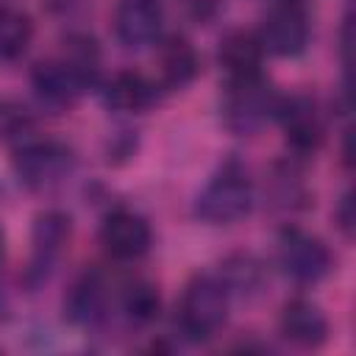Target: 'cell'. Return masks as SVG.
<instances>
[{
  "label": "cell",
  "mask_w": 356,
  "mask_h": 356,
  "mask_svg": "<svg viewBox=\"0 0 356 356\" xmlns=\"http://www.w3.org/2000/svg\"><path fill=\"white\" fill-rule=\"evenodd\" d=\"M159 86L167 92L186 89L200 75V53L184 33L161 36L159 42Z\"/></svg>",
  "instance_id": "14"
},
{
  "label": "cell",
  "mask_w": 356,
  "mask_h": 356,
  "mask_svg": "<svg viewBox=\"0 0 356 356\" xmlns=\"http://www.w3.org/2000/svg\"><path fill=\"white\" fill-rule=\"evenodd\" d=\"M228 289L217 273H195L181 292L175 325L189 342L211 339L228 320Z\"/></svg>",
  "instance_id": "2"
},
{
  "label": "cell",
  "mask_w": 356,
  "mask_h": 356,
  "mask_svg": "<svg viewBox=\"0 0 356 356\" xmlns=\"http://www.w3.org/2000/svg\"><path fill=\"white\" fill-rule=\"evenodd\" d=\"M161 0H120L114 8V36L125 50H142L161 39Z\"/></svg>",
  "instance_id": "11"
},
{
  "label": "cell",
  "mask_w": 356,
  "mask_h": 356,
  "mask_svg": "<svg viewBox=\"0 0 356 356\" xmlns=\"http://www.w3.org/2000/svg\"><path fill=\"white\" fill-rule=\"evenodd\" d=\"M253 181L239 159H225L195 197V217L209 225H231L253 209Z\"/></svg>",
  "instance_id": "3"
},
{
  "label": "cell",
  "mask_w": 356,
  "mask_h": 356,
  "mask_svg": "<svg viewBox=\"0 0 356 356\" xmlns=\"http://www.w3.org/2000/svg\"><path fill=\"white\" fill-rule=\"evenodd\" d=\"M70 236H72V220L67 211L47 209L42 214H36L33 231H31V261L22 275V281L31 292L39 289L53 275L61 253L70 245Z\"/></svg>",
  "instance_id": "7"
},
{
  "label": "cell",
  "mask_w": 356,
  "mask_h": 356,
  "mask_svg": "<svg viewBox=\"0 0 356 356\" xmlns=\"http://www.w3.org/2000/svg\"><path fill=\"white\" fill-rule=\"evenodd\" d=\"M278 328L286 342H292L295 348H306V350L323 348L328 342V331H331L325 312L314 300L300 298V295L284 303Z\"/></svg>",
  "instance_id": "12"
},
{
  "label": "cell",
  "mask_w": 356,
  "mask_h": 356,
  "mask_svg": "<svg viewBox=\"0 0 356 356\" xmlns=\"http://www.w3.org/2000/svg\"><path fill=\"white\" fill-rule=\"evenodd\" d=\"M122 312L125 317L134 323V325H150L159 312H161V295H159V286L145 281V278H136L131 284H125L122 289Z\"/></svg>",
  "instance_id": "20"
},
{
  "label": "cell",
  "mask_w": 356,
  "mask_h": 356,
  "mask_svg": "<svg viewBox=\"0 0 356 356\" xmlns=\"http://www.w3.org/2000/svg\"><path fill=\"white\" fill-rule=\"evenodd\" d=\"M278 92L273 83L259 72V75H245V78H228L220 95V117L228 134L234 136H253L264 128L270 117H275L278 106Z\"/></svg>",
  "instance_id": "4"
},
{
  "label": "cell",
  "mask_w": 356,
  "mask_h": 356,
  "mask_svg": "<svg viewBox=\"0 0 356 356\" xmlns=\"http://www.w3.org/2000/svg\"><path fill=\"white\" fill-rule=\"evenodd\" d=\"M100 245L117 261H134L153 245L150 222L134 209H111L100 222Z\"/></svg>",
  "instance_id": "10"
},
{
  "label": "cell",
  "mask_w": 356,
  "mask_h": 356,
  "mask_svg": "<svg viewBox=\"0 0 356 356\" xmlns=\"http://www.w3.org/2000/svg\"><path fill=\"white\" fill-rule=\"evenodd\" d=\"M36 100L56 114L70 111L89 89L100 86V47L89 33H70L56 58L31 70Z\"/></svg>",
  "instance_id": "1"
},
{
  "label": "cell",
  "mask_w": 356,
  "mask_h": 356,
  "mask_svg": "<svg viewBox=\"0 0 356 356\" xmlns=\"http://www.w3.org/2000/svg\"><path fill=\"white\" fill-rule=\"evenodd\" d=\"M72 170H75V153L70 145L58 139L31 136L14 147V172L33 192H47L58 186Z\"/></svg>",
  "instance_id": "5"
},
{
  "label": "cell",
  "mask_w": 356,
  "mask_h": 356,
  "mask_svg": "<svg viewBox=\"0 0 356 356\" xmlns=\"http://www.w3.org/2000/svg\"><path fill=\"white\" fill-rule=\"evenodd\" d=\"M0 259H3V234H0Z\"/></svg>",
  "instance_id": "24"
},
{
  "label": "cell",
  "mask_w": 356,
  "mask_h": 356,
  "mask_svg": "<svg viewBox=\"0 0 356 356\" xmlns=\"http://www.w3.org/2000/svg\"><path fill=\"white\" fill-rule=\"evenodd\" d=\"M275 120L284 128L286 147L295 159H306L320 150L325 139V122L320 114V106L312 95L295 92V95H281L275 106Z\"/></svg>",
  "instance_id": "9"
},
{
  "label": "cell",
  "mask_w": 356,
  "mask_h": 356,
  "mask_svg": "<svg viewBox=\"0 0 356 356\" xmlns=\"http://www.w3.org/2000/svg\"><path fill=\"white\" fill-rule=\"evenodd\" d=\"M220 281L225 284L228 295L236 298H256L267 281L264 264L250 250H234L220 261Z\"/></svg>",
  "instance_id": "18"
},
{
  "label": "cell",
  "mask_w": 356,
  "mask_h": 356,
  "mask_svg": "<svg viewBox=\"0 0 356 356\" xmlns=\"http://www.w3.org/2000/svg\"><path fill=\"white\" fill-rule=\"evenodd\" d=\"M33 42V19L17 6H0V61H17Z\"/></svg>",
  "instance_id": "19"
},
{
  "label": "cell",
  "mask_w": 356,
  "mask_h": 356,
  "mask_svg": "<svg viewBox=\"0 0 356 356\" xmlns=\"http://www.w3.org/2000/svg\"><path fill=\"white\" fill-rule=\"evenodd\" d=\"M217 61L228 72V78L259 75L261 61H264V47L253 31L231 28L222 33V39L217 44Z\"/></svg>",
  "instance_id": "16"
},
{
  "label": "cell",
  "mask_w": 356,
  "mask_h": 356,
  "mask_svg": "<svg viewBox=\"0 0 356 356\" xmlns=\"http://www.w3.org/2000/svg\"><path fill=\"white\" fill-rule=\"evenodd\" d=\"M264 53L281 56V58H295L309 47L312 36V22L300 0H278L270 6L259 22L256 31Z\"/></svg>",
  "instance_id": "8"
},
{
  "label": "cell",
  "mask_w": 356,
  "mask_h": 356,
  "mask_svg": "<svg viewBox=\"0 0 356 356\" xmlns=\"http://www.w3.org/2000/svg\"><path fill=\"white\" fill-rule=\"evenodd\" d=\"M31 131H33L31 111L17 100H0V136L19 145L31 139Z\"/></svg>",
  "instance_id": "21"
},
{
  "label": "cell",
  "mask_w": 356,
  "mask_h": 356,
  "mask_svg": "<svg viewBox=\"0 0 356 356\" xmlns=\"http://www.w3.org/2000/svg\"><path fill=\"white\" fill-rule=\"evenodd\" d=\"M134 150H136V136H134V131H120V134H114L111 142H108V164H122V161H128V159L134 156Z\"/></svg>",
  "instance_id": "22"
},
{
  "label": "cell",
  "mask_w": 356,
  "mask_h": 356,
  "mask_svg": "<svg viewBox=\"0 0 356 356\" xmlns=\"http://www.w3.org/2000/svg\"><path fill=\"white\" fill-rule=\"evenodd\" d=\"M300 159H281L270 167V175H267V197L275 209L281 211H300V209H309L312 206V192L306 186V178L300 172Z\"/></svg>",
  "instance_id": "17"
},
{
  "label": "cell",
  "mask_w": 356,
  "mask_h": 356,
  "mask_svg": "<svg viewBox=\"0 0 356 356\" xmlns=\"http://www.w3.org/2000/svg\"><path fill=\"white\" fill-rule=\"evenodd\" d=\"M64 317L83 328H92L106 317V281L97 270H86L72 281L64 295Z\"/></svg>",
  "instance_id": "15"
},
{
  "label": "cell",
  "mask_w": 356,
  "mask_h": 356,
  "mask_svg": "<svg viewBox=\"0 0 356 356\" xmlns=\"http://www.w3.org/2000/svg\"><path fill=\"white\" fill-rule=\"evenodd\" d=\"M159 81H150L147 75L136 70H120L106 83H100V97L108 111L117 114H142L150 106L159 103Z\"/></svg>",
  "instance_id": "13"
},
{
  "label": "cell",
  "mask_w": 356,
  "mask_h": 356,
  "mask_svg": "<svg viewBox=\"0 0 356 356\" xmlns=\"http://www.w3.org/2000/svg\"><path fill=\"white\" fill-rule=\"evenodd\" d=\"M334 222H337V228H339L348 239L353 236L356 214H353V195H350V192H345V195L339 197V203H337V209H334Z\"/></svg>",
  "instance_id": "23"
},
{
  "label": "cell",
  "mask_w": 356,
  "mask_h": 356,
  "mask_svg": "<svg viewBox=\"0 0 356 356\" xmlns=\"http://www.w3.org/2000/svg\"><path fill=\"white\" fill-rule=\"evenodd\" d=\"M278 267L295 284L314 286L334 270V253L317 234L284 225L278 234Z\"/></svg>",
  "instance_id": "6"
}]
</instances>
